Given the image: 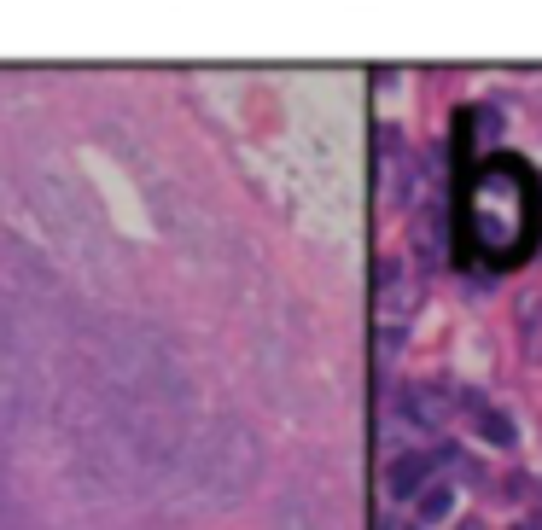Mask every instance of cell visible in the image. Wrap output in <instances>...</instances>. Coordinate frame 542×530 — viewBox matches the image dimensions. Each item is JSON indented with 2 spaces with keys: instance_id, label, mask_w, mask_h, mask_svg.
Listing matches in <instances>:
<instances>
[{
  "instance_id": "6da1fadb",
  "label": "cell",
  "mask_w": 542,
  "mask_h": 530,
  "mask_svg": "<svg viewBox=\"0 0 542 530\" xmlns=\"http://www.w3.org/2000/svg\"><path fill=\"white\" fill-rule=\"evenodd\" d=\"M461 239L496 268H513L537 245V175L519 158H490L461 193Z\"/></svg>"
},
{
  "instance_id": "7a4b0ae2",
  "label": "cell",
  "mask_w": 542,
  "mask_h": 530,
  "mask_svg": "<svg viewBox=\"0 0 542 530\" xmlns=\"http://www.w3.org/2000/svg\"><path fill=\"white\" fill-rule=\"evenodd\" d=\"M408 414H414V426H449V391H438V385H408L403 391Z\"/></svg>"
},
{
  "instance_id": "3957f363",
  "label": "cell",
  "mask_w": 542,
  "mask_h": 530,
  "mask_svg": "<svg viewBox=\"0 0 542 530\" xmlns=\"http://www.w3.org/2000/svg\"><path fill=\"white\" fill-rule=\"evenodd\" d=\"M432 478V461L426 455H397L391 472H385V484H391V496H420V484Z\"/></svg>"
},
{
  "instance_id": "277c9868",
  "label": "cell",
  "mask_w": 542,
  "mask_h": 530,
  "mask_svg": "<svg viewBox=\"0 0 542 530\" xmlns=\"http://www.w3.org/2000/svg\"><path fill=\"white\" fill-rule=\"evenodd\" d=\"M455 513V490L449 484H432V490H420V525H443Z\"/></svg>"
},
{
  "instance_id": "5b68a950",
  "label": "cell",
  "mask_w": 542,
  "mask_h": 530,
  "mask_svg": "<svg viewBox=\"0 0 542 530\" xmlns=\"http://www.w3.org/2000/svg\"><path fill=\"white\" fill-rule=\"evenodd\" d=\"M478 431H484L496 449H508V443H513V420H508V414H484V420H478Z\"/></svg>"
},
{
  "instance_id": "8992f818",
  "label": "cell",
  "mask_w": 542,
  "mask_h": 530,
  "mask_svg": "<svg viewBox=\"0 0 542 530\" xmlns=\"http://www.w3.org/2000/svg\"><path fill=\"white\" fill-rule=\"evenodd\" d=\"M519 530H542V525H519Z\"/></svg>"
}]
</instances>
